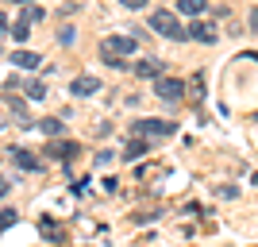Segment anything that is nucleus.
Wrapping results in <instances>:
<instances>
[{"instance_id": "obj_1", "label": "nucleus", "mask_w": 258, "mask_h": 247, "mask_svg": "<svg viewBox=\"0 0 258 247\" xmlns=\"http://www.w3.org/2000/svg\"><path fill=\"white\" fill-rule=\"evenodd\" d=\"M151 31L162 35V39H170V43H181V39H189V27H181V20H177L173 12H166V8L151 12Z\"/></svg>"}, {"instance_id": "obj_2", "label": "nucleus", "mask_w": 258, "mask_h": 247, "mask_svg": "<svg viewBox=\"0 0 258 247\" xmlns=\"http://www.w3.org/2000/svg\"><path fill=\"white\" fill-rule=\"evenodd\" d=\"M173 131H177V124H170V120H139V124H135V135H143V139H170Z\"/></svg>"}, {"instance_id": "obj_3", "label": "nucleus", "mask_w": 258, "mask_h": 247, "mask_svg": "<svg viewBox=\"0 0 258 247\" xmlns=\"http://www.w3.org/2000/svg\"><path fill=\"white\" fill-rule=\"evenodd\" d=\"M135 46H139V39H135V35H108L100 51H104V54H119V58H127V54H135Z\"/></svg>"}, {"instance_id": "obj_4", "label": "nucleus", "mask_w": 258, "mask_h": 247, "mask_svg": "<svg viewBox=\"0 0 258 247\" xmlns=\"http://www.w3.org/2000/svg\"><path fill=\"white\" fill-rule=\"evenodd\" d=\"M154 93H158L162 101H181L185 97V81L181 77H158V81H154Z\"/></svg>"}, {"instance_id": "obj_5", "label": "nucleus", "mask_w": 258, "mask_h": 247, "mask_svg": "<svg viewBox=\"0 0 258 247\" xmlns=\"http://www.w3.org/2000/svg\"><path fill=\"white\" fill-rule=\"evenodd\" d=\"M70 93H74V97H93V93H100V77H93V74L74 77V81H70Z\"/></svg>"}, {"instance_id": "obj_6", "label": "nucleus", "mask_w": 258, "mask_h": 247, "mask_svg": "<svg viewBox=\"0 0 258 247\" xmlns=\"http://www.w3.org/2000/svg\"><path fill=\"white\" fill-rule=\"evenodd\" d=\"M135 74L158 81V77H166V62H162V58H143V62H135Z\"/></svg>"}, {"instance_id": "obj_7", "label": "nucleus", "mask_w": 258, "mask_h": 247, "mask_svg": "<svg viewBox=\"0 0 258 247\" xmlns=\"http://www.w3.org/2000/svg\"><path fill=\"white\" fill-rule=\"evenodd\" d=\"M189 39H197V43H216V39H220V31H216L212 23H205V20H197L193 27H189Z\"/></svg>"}, {"instance_id": "obj_8", "label": "nucleus", "mask_w": 258, "mask_h": 247, "mask_svg": "<svg viewBox=\"0 0 258 247\" xmlns=\"http://www.w3.org/2000/svg\"><path fill=\"white\" fill-rule=\"evenodd\" d=\"M8 62H16L20 70H39V62H43V58H39L35 51H12Z\"/></svg>"}, {"instance_id": "obj_9", "label": "nucleus", "mask_w": 258, "mask_h": 247, "mask_svg": "<svg viewBox=\"0 0 258 247\" xmlns=\"http://www.w3.org/2000/svg\"><path fill=\"white\" fill-rule=\"evenodd\" d=\"M151 151V139H143V135H135V139L127 143V151H123V162H139L143 155Z\"/></svg>"}, {"instance_id": "obj_10", "label": "nucleus", "mask_w": 258, "mask_h": 247, "mask_svg": "<svg viewBox=\"0 0 258 247\" xmlns=\"http://www.w3.org/2000/svg\"><path fill=\"white\" fill-rule=\"evenodd\" d=\"M8 155H12V159H16V162H20L23 170H43V162L35 159L31 151H23V147H8Z\"/></svg>"}, {"instance_id": "obj_11", "label": "nucleus", "mask_w": 258, "mask_h": 247, "mask_svg": "<svg viewBox=\"0 0 258 247\" xmlns=\"http://www.w3.org/2000/svg\"><path fill=\"white\" fill-rule=\"evenodd\" d=\"M46 155H50V159H58V162H70L77 155V143H50V147H46Z\"/></svg>"}, {"instance_id": "obj_12", "label": "nucleus", "mask_w": 258, "mask_h": 247, "mask_svg": "<svg viewBox=\"0 0 258 247\" xmlns=\"http://www.w3.org/2000/svg\"><path fill=\"white\" fill-rule=\"evenodd\" d=\"M205 8H208V0H177V12H185V16H201Z\"/></svg>"}, {"instance_id": "obj_13", "label": "nucleus", "mask_w": 258, "mask_h": 247, "mask_svg": "<svg viewBox=\"0 0 258 247\" xmlns=\"http://www.w3.org/2000/svg\"><path fill=\"white\" fill-rule=\"evenodd\" d=\"M39 128H43V135H50V139L66 135V124H62V120H39Z\"/></svg>"}, {"instance_id": "obj_14", "label": "nucleus", "mask_w": 258, "mask_h": 247, "mask_svg": "<svg viewBox=\"0 0 258 247\" xmlns=\"http://www.w3.org/2000/svg\"><path fill=\"white\" fill-rule=\"evenodd\" d=\"M23 93H27V97H31V101H43V97H46V81H39V77H31V81L23 85Z\"/></svg>"}, {"instance_id": "obj_15", "label": "nucleus", "mask_w": 258, "mask_h": 247, "mask_svg": "<svg viewBox=\"0 0 258 247\" xmlns=\"http://www.w3.org/2000/svg\"><path fill=\"white\" fill-rule=\"evenodd\" d=\"M39 228H43V236H50L54 243H62V239H66V232H62V228H58V224H54L50 216H46V220H43V224H39Z\"/></svg>"}, {"instance_id": "obj_16", "label": "nucleus", "mask_w": 258, "mask_h": 247, "mask_svg": "<svg viewBox=\"0 0 258 247\" xmlns=\"http://www.w3.org/2000/svg\"><path fill=\"white\" fill-rule=\"evenodd\" d=\"M8 35H12V39H16V43H23V39H27V35H31V23H16V27H8Z\"/></svg>"}, {"instance_id": "obj_17", "label": "nucleus", "mask_w": 258, "mask_h": 247, "mask_svg": "<svg viewBox=\"0 0 258 247\" xmlns=\"http://www.w3.org/2000/svg\"><path fill=\"white\" fill-rule=\"evenodd\" d=\"M43 16H46L43 8H35V4H27V8H23V16H20V20H23V23H39V20H43Z\"/></svg>"}, {"instance_id": "obj_18", "label": "nucleus", "mask_w": 258, "mask_h": 247, "mask_svg": "<svg viewBox=\"0 0 258 247\" xmlns=\"http://www.w3.org/2000/svg\"><path fill=\"white\" fill-rule=\"evenodd\" d=\"M16 224V209H4V213H0V228H12Z\"/></svg>"}, {"instance_id": "obj_19", "label": "nucleus", "mask_w": 258, "mask_h": 247, "mask_svg": "<svg viewBox=\"0 0 258 247\" xmlns=\"http://www.w3.org/2000/svg\"><path fill=\"white\" fill-rule=\"evenodd\" d=\"M119 4H123L127 12H139V8H147V0H119Z\"/></svg>"}, {"instance_id": "obj_20", "label": "nucleus", "mask_w": 258, "mask_h": 247, "mask_svg": "<svg viewBox=\"0 0 258 247\" xmlns=\"http://www.w3.org/2000/svg\"><path fill=\"white\" fill-rule=\"evenodd\" d=\"M58 43H62V46H70V43H74V27H62V35H58Z\"/></svg>"}, {"instance_id": "obj_21", "label": "nucleus", "mask_w": 258, "mask_h": 247, "mask_svg": "<svg viewBox=\"0 0 258 247\" xmlns=\"http://www.w3.org/2000/svg\"><path fill=\"white\" fill-rule=\"evenodd\" d=\"M8 4H31V0H8Z\"/></svg>"}]
</instances>
